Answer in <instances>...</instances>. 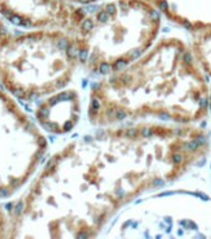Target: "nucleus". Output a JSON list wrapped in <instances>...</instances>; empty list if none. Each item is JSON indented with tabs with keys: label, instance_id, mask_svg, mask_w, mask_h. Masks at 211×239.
<instances>
[{
	"label": "nucleus",
	"instance_id": "obj_6",
	"mask_svg": "<svg viewBox=\"0 0 211 239\" xmlns=\"http://www.w3.org/2000/svg\"><path fill=\"white\" fill-rule=\"evenodd\" d=\"M30 1H32L42 11H45L55 24H60L61 26L70 28L72 30H75V28L78 25L86 11L78 7L71 5L72 3L67 0H30ZM8 3L9 0H5V5H6L5 10H10L8 8Z\"/></svg>",
	"mask_w": 211,
	"mask_h": 239
},
{
	"label": "nucleus",
	"instance_id": "obj_12",
	"mask_svg": "<svg viewBox=\"0 0 211 239\" xmlns=\"http://www.w3.org/2000/svg\"><path fill=\"white\" fill-rule=\"evenodd\" d=\"M209 113L211 115V83H209Z\"/></svg>",
	"mask_w": 211,
	"mask_h": 239
},
{
	"label": "nucleus",
	"instance_id": "obj_15",
	"mask_svg": "<svg viewBox=\"0 0 211 239\" xmlns=\"http://www.w3.org/2000/svg\"><path fill=\"white\" fill-rule=\"evenodd\" d=\"M5 208H8V211H10V208H11V203H8V204L5 206Z\"/></svg>",
	"mask_w": 211,
	"mask_h": 239
},
{
	"label": "nucleus",
	"instance_id": "obj_2",
	"mask_svg": "<svg viewBox=\"0 0 211 239\" xmlns=\"http://www.w3.org/2000/svg\"><path fill=\"white\" fill-rule=\"evenodd\" d=\"M209 115V82L189 44L161 38L140 57L91 86L87 117L96 127L158 121L197 125Z\"/></svg>",
	"mask_w": 211,
	"mask_h": 239
},
{
	"label": "nucleus",
	"instance_id": "obj_14",
	"mask_svg": "<svg viewBox=\"0 0 211 239\" xmlns=\"http://www.w3.org/2000/svg\"><path fill=\"white\" fill-rule=\"evenodd\" d=\"M8 34V29L5 26H0V35H6Z\"/></svg>",
	"mask_w": 211,
	"mask_h": 239
},
{
	"label": "nucleus",
	"instance_id": "obj_9",
	"mask_svg": "<svg viewBox=\"0 0 211 239\" xmlns=\"http://www.w3.org/2000/svg\"><path fill=\"white\" fill-rule=\"evenodd\" d=\"M22 209H24V203L22 202H19L15 206L14 208V213L16 214V216H20V214L22 213Z\"/></svg>",
	"mask_w": 211,
	"mask_h": 239
},
{
	"label": "nucleus",
	"instance_id": "obj_4",
	"mask_svg": "<svg viewBox=\"0 0 211 239\" xmlns=\"http://www.w3.org/2000/svg\"><path fill=\"white\" fill-rule=\"evenodd\" d=\"M112 238H211V197L165 190L139 198L109 227Z\"/></svg>",
	"mask_w": 211,
	"mask_h": 239
},
{
	"label": "nucleus",
	"instance_id": "obj_10",
	"mask_svg": "<svg viewBox=\"0 0 211 239\" xmlns=\"http://www.w3.org/2000/svg\"><path fill=\"white\" fill-rule=\"evenodd\" d=\"M22 20H24V17H21V16H19V15H14V16L10 19V21L13 22V24H15V25H21Z\"/></svg>",
	"mask_w": 211,
	"mask_h": 239
},
{
	"label": "nucleus",
	"instance_id": "obj_11",
	"mask_svg": "<svg viewBox=\"0 0 211 239\" xmlns=\"http://www.w3.org/2000/svg\"><path fill=\"white\" fill-rule=\"evenodd\" d=\"M11 91H13V93L15 95L16 97H20V98H24V97H25V91H24V90L17 88V90H11Z\"/></svg>",
	"mask_w": 211,
	"mask_h": 239
},
{
	"label": "nucleus",
	"instance_id": "obj_1",
	"mask_svg": "<svg viewBox=\"0 0 211 239\" xmlns=\"http://www.w3.org/2000/svg\"><path fill=\"white\" fill-rule=\"evenodd\" d=\"M97 128L46 164L57 235L97 238L127 207L176 182L211 149L210 133L199 125L139 121Z\"/></svg>",
	"mask_w": 211,
	"mask_h": 239
},
{
	"label": "nucleus",
	"instance_id": "obj_8",
	"mask_svg": "<svg viewBox=\"0 0 211 239\" xmlns=\"http://www.w3.org/2000/svg\"><path fill=\"white\" fill-rule=\"evenodd\" d=\"M72 4H78V5H89V4H96V3H103L106 0H67Z\"/></svg>",
	"mask_w": 211,
	"mask_h": 239
},
{
	"label": "nucleus",
	"instance_id": "obj_13",
	"mask_svg": "<svg viewBox=\"0 0 211 239\" xmlns=\"http://www.w3.org/2000/svg\"><path fill=\"white\" fill-rule=\"evenodd\" d=\"M9 194V192L5 188H0V197H6Z\"/></svg>",
	"mask_w": 211,
	"mask_h": 239
},
{
	"label": "nucleus",
	"instance_id": "obj_7",
	"mask_svg": "<svg viewBox=\"0 0 211 239\" xmlns=\"http://www.w3.org/2000/svg\"><path fill=\"white\" fill-rule=\"evenodd\" d=\"M190 50L202 72L211 77V28L190 31Z\"/></svg>",
	"mask_w": 211,
	"mask_h": 239
},
{
	"label": "nucleus",
	"instance_id": "obj_5",
	"mask_svg": "<svg viewBox=\"0 0 211 239\" xmlns=\"http://www.w3.org/2000/svg\"><path fill=\"white\" fill-rule=\"evenodd\" d=\"M163 17L188 33L211 28V0H149Z\"/></svg>",
	"mask_w": 211,
	"mask_h": 239
},
{
	"label": "nucleus",
	"instance_id": "obj_3",
	"mask_svg": "<svg viewBox=\"0 0 211 239\" xmlns=\"http://www.w3.org/2000/svg\"><path fill=\"white\" fill-rule=\"evenodd\" d=\"M163 15L149 0H106L75 29L78 64L96 76L125 67L154 45Z\"/></svg>",
	"mask_w": 211,
	"mask_h": 239
}]
</instances>
